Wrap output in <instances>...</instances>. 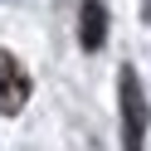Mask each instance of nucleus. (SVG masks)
<instances>
[{"instance_id": "nucleus-3", "label": "nucleus", "mask_w": 151, "mask_h": 151, "mask_svg": "<svg viewBox=\"0 0 151 151\" xmlns=\"http://www.w3.org/2000/svg\"><path fill=\"white\" fill-rule=\"evenodd\" d=\"M78 44L88 54L107 44V5H102V0H83L78 5Z\"/></svg>"}, {"instance_id": "nucleus-1", "label": "nucleus", "mask_w": 151, "mask_h": 151, "mask_svg": "<svg viewBox=\"0 0 151 151\" xmlns=\"http://www.w3.org/2000/svg\"><path fill=\"white\" fill-rule=\"evenodd\" d=\"M117 102H122V151H141L146 146L151 107H146V93H141L137 68H122L117 73Z\"/></svg>"}, {"instance_id": "nucleus-2", "label": "nucleus", "mask_w": 151, "mask_h": 151, "mask_svg": "<svg viewBox=\"0 0 151 151\" xmlns=\"http://www.w3.org/2000/svg\"><path fill=\"white\" fill-rule=\"evenodd\" d=\"M24 102H29V73L20 68V59H15V54L0 49V112H5V117H15Z\"/></svg>"}]
</instances>
